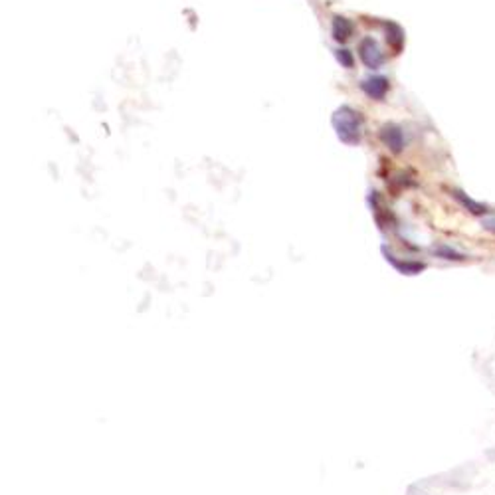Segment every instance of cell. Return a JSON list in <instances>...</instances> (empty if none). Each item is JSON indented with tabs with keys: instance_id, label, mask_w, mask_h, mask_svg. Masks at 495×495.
Wrapping results in <instances>:
<instances>
[{
	"instance_id": "obj_1",
	"label": "cell",
	"mask_w": 495,
	"mask_h": 495,
	"mask_svg": "<svg viewBox=\"0 0 495 495\" xmlns=\"http://www.w3.org/2000/svg\"><path fill=\"white\" fill-rule=\"evenodd\" d=\"M333 129L337 133L341 143L348 147H355L363 139V117L357 110L351 105H341L339 110L333 113Z\"/></svg>"
},
{
	"instance_id": "obj_2",
	"label": "cell",
	"mask_w": 495,
	"mask_h": 495,
	"mask_svg": "<svg viewBox=\"0 0 495 495\" xmlns=\"http://www.w3.org/2000/svg\"><path fill=\"white\" fill-rule=\"evenodd\" d=\"M358 58H361V62L367 65L368 70H378V68H383V64H385L386 60L380 46L376 44V40H373V38H363V40L358 42Z\"/></svg>"
},
{
	"instance_id": "obj_3",
	"label": "cell",
	"mask_w": 495,
	"mask_h": 495,
	"mask_svg": "<svg viewBox=\"0 0 495 495\" xmlns=\"http://www.w3.org/2000/svg\"><path fill=\"white\" fill-rule=\"evenodd\" d=\"M380 141H383L395 155L403 153L404 147H406L403 129L398 127V125H395V123H388V125H383V127H380Z\"/></svg>"
},
{
	"instance_id": "obj_4",
	"label": "cell",
	"mask_w": 495,
	"mask_h": 495,
	"mask_svg": "<svg viewBox=\"0 0 495 495\" xmlns=\"http://www.w3.org/2000/svg\"><path fill=\"white\" fill-rule=\"evenodd\" d=\"M361 90L367 93L371 100L383 101L386 97L388 90H390V83L383 75H371V78L361 82Z\"/></svg>"
},
{
	"instance_id": "obj_5",
	"label": "cell",
	"mask_w": 495,
	"mask_h": 495,
	"mask_svg": "<svg viewBox=\"0 0 495 495\" xmlns=\"http://www.w3.org/2000/svg\"><path fill=\"white\" fill-rule=\"evenodd\" d=\"M383 254H385L386 262H390V264H393L400 274L416 275V274H420L422 270L426 267L422 262H406V260H398V257H396L386 246H383Z\"/></svg>"
},
{
	"instance_id": "obj_6",
	"label": "cell",
	"mask_w": 495,
	"mask_h": 495,
	"mask_svg": "<svg viewBox=\"0 0 495 495\" xmlns=\"http://www.w3.org/2000/svg\"><path fill=\"white\" fill-rule=\"evenodd\" d=\"M449 196H452V198H456V201H458L466 211L472 212V214H476V216H484V214L489 212V206H487V204H481V202L469 198L468 194L464 193V191H459V188H449Z\"/></svg>"
},
{
	"instance_id": "obj_7",
	"label": "cell",
	"mask_w": 495,
	"mask_h": 495,
	"mask_svg": "<svg viewBox=\"0 0 495 495\" xmlns=\"http://www.w3.org/2000/svg\"><path fill=\"white\" fill-rule=\"evenodd\" d=\"M353 32H355V24H353L351 20L345 18V16H335V18H333L331 34H333V38H335L337 42H347L348 38L353 36Z\"/></svg>"
},
{
	"instance_id": "obj_8",
	"label": "cell",
	"mask_w": 495,
	"mask_h": 495,
	"mask_svg": "<svg viewBox=\"0 0 495 495\" xmlns=\"http://www.w3.org/2000/svg\"><path fill=\"white\" fill-rule=\"evenodd\" d=\"M386 42L388 46L395 50V54H398L404 46V30L395 22H386Z\"/></svg>"
},
{
	"instance_id": "obj_9",
	"label": "cell",
	"mask_w": 495,
	"mask_h": 495,
	"mask_svg": "<svg viewBox=\"0 0 495 495\" xmlns=\"http://www.w3.org/2000/svg\"><path fill=\"white\" fill-rule=\"evenodd\" d=\"M434 254H436L438 257H442V260H454V262H462V260H466L464 254H459V252H456V250H452V247L446 246V244H440V246L434 247Z\"/></svg>"
},
{
	"instance_id": "obj_10",
	"label": "cell",
	"mask_w": 495,
	"mask_h": 495,
	"mask_svg": "<svg viewBox=\"0 0 495 495\" xmlns=\"http://www.w3.org/2000/svg\"><path fill=\"white\" fill-rule=\"evenodd\" d=\"M335 55H337V60H339L343 68H353V62H355V60H353V54H351L348 50H345V48H343V50H337Z\"/></svg>"
},
{
	"instance_id": "obj_11",
	"label": "cell",
	"mask_w": 495,
	"mask_h": 495,
	"mask_svg": "<svg viewBox=\"0 0 495 495\" xmlns=\"http://www.w3.org/2000/svg\"><path fill=\"white\" fill-rule=\"evenodd\" d=\"M484 228L495 232V220H486V222H484Z\"/></svg>"
}]
</instances>
